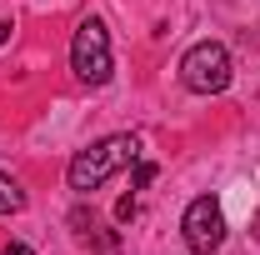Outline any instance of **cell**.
<instances>
[{
  "mask_svg": "<svg viewBox=\"0 0 260 255\" xmlns=\"http://www.w3.org/2000/svg\"><path fill=\"white\" fill-rule=\"evenodd\" d=\"M135 160H140V140H135V135H105V140L85 145L80 155L70 160L65 180H70L75 195H90V190H100L105 180H115L125 165H135Z\"/></svg>",
  "mask_w": 260,
  "mask_h": 255,
  "instance_id": "6da1fadb",
  "label": "cell"
},
{
  "mask_svg": "<svg viewBox=\"0 0 260 255\" xmlns=\"http://www.w3.org/2000/svg\"><path fill=\"white\" fill-rule=\"evenodd\" d=\"M70 70H75V80H85V85H105V80L115 75L110 30H105L100 15H85V20L75 25V40H70Z\"/></svg>",
  "mask_w": 260,
  "mask_h": 255,
  "instance_id": "7a4b0ae2",
  "label": "cell"
},
{
  "mask_svg": "<svg viewBox=\"0 0 260 255\" xmlns=\"http://www.w3.org/2000/svg\"><path fill=\"white\" fill-rule=\"evenodd\" d=\"M230 75H235V65H230V50L220 40H200V45H190L180 55V80H185V90H195V95H220V90H230Z\"/></svg>",
  "mask_w": 260,
  "mask_h": 255,
  "instance_id": "3957f363",
  "label": "cell"
},
{
  "mask_svg": "<svg viewBox=\"0 0 260 255\" xmlns=\"http://www.w3.org/2000/svg\"><path fill=\"white\" fill-rule=\"evenodd\" d=\"M180 230H185V245H190L195 255L220 250V245H225V210H220V200H215V195H195L190 205H185Z\"/></svg>",
  "mask_w": 260,
  "mask_h": 255,
  "instance_id": "277c9868",
  "label": "cell"
},
{
  "mask_svg": "<svg viewBox=\"0 0 260 255\" xmlns=\"http://www.w3.org/2000/svg\"><path fill=\"white\" fill-rule=\"evenodd\" d=\"M20 210H25V190H20V180L0 170V215H20Z\"/></svg>",
  "mask_w": 260,
  "mask_h": 255,
  "instance_id": "5b68a950",
  "label": "cell"
},
{
  "mask_svg": "<svg viewBox=\"0 0 260 255\" xmlns=\"http://www.w3.org/2000/svg\"><path fill=\"white\" fill-rule=\"evenodd\" d=\"M135 215H140V205H135V195H120V200H115V220H120V225H130Z\"/></svg>",
  "mask_w": 260,
  "mask_h": 255,
  "instance_id": "8992f818",
  "label": "cell"
},
{
  "mask_svg": "<svg viewBox=\"0 0 260 255\" xmlns=\"http://www.w3.org/2000/svg\"><path fill=\"white\" fill-rule=\"evenodd\" d=\"M155 175H160V170H155V160H135V190H145Z\"/></svg>",
  "mask_w": 260,
  "mask_h": 255,
  "instance_id": "52a82bcc",
  "label": "cell"
},
{
  "mask_svg": "<svg viewBox=\"0 0 260 255\" xmlns=\"http://www.w3.org/2000/svg\"><path fill=\"white\" fill-rule=\"evenodd\" d=\"M70 225H75V230H80V235H85V240H90V235H95V215H90V210H85V205H80V210H75V215H70Z\"/></svg>",
  "mask_w": 260,
  "mask_h": 255,
  "instance_id": "ba28073f",
  "label": "cell"
},
{
  "mask_svg": "<svg viewBox=\"0 0 260 255\" xmlns=\"http://www.w3.org/2000/svg\"><path fill=\"white\" fill-rule=\"evenodd\" d=\"M0 255H35V250H30V245H20V240H10V245H5Z\"/></svg>",
  "mask_w": 260,
  "mask_h": 255,
  "instance_id": "9c48e42d",
  "label": "cell"
},
{
  "mask_svg": "<svg viewBox=\"0 0 260 255\" xmlns=\"http://www.w3.org/2000/svg\"><path fill=\"white\" fill-rule=\"evenodd\" d=\"M10 30H15V20H0V45L10 40Z\"/></svg>",
  "mask_w": 260,
  "mask_h": 255,
  "instance_id": "30bf717a",
  "label": "cell"
}]
</instances>
